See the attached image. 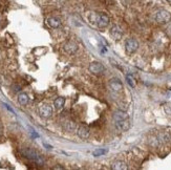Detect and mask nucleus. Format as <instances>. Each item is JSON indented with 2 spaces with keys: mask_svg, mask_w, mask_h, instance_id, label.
I'll use <instances>...</instances> for the list:
<instances>
[{
  "mask_svg": "<svg viewBox=\"0 0 171 170\" xmlns=\"http://www.w3.org/2000/svg\"><path fill=\"white\" fill-rule=\"evenodd\" d=\"M46 22L52 28H58L61 25V20L58 17H49Z\"/></svg>",
  "mask_w": 171,
  "mask_h": 170,
  "instance_id": "obj_12",
  "label": "nucleus"
},
{
  "mask_svg": "<svg viewBox=\"0 0 171 170\" xmlns=\"http://www.w3.org/2000/svg\"><path fill=\"white\" fill-rule=\"evenodd\" d=\"M154 20L160 24L168 23L171 20V14L166 9H160L154 14Z\"/></svg>",
  "mask_w": 171,
  "mask_h": 170,
  "instance_id": "obj_2",
  "label": "nucleus"
},
{
  "mask_svg": "<svg viewBox=\"0 0 171 170\" xmlns=\"http://www.w3.org/2000/svg\"><path fill=\"white\" fill-rule=\"evenodd\" d=\"M21 153H22V156L24 157H26V159H29L30 161H33V162L37 163L38 165H43V164H44V160H43V157L40 156L36 150L32 149V148H27V147L22 148V149H21Z\"/></svg>",
  "mask_w": 171,
  "mask_h": 170,
  "instance_id": "obj_1",
  "label": "nucleus"
},
{
  "mask_svg": "<svg viewBox=\"0 0 171 170\" xmlns=\"http://www.w3.org/2000/svg\"><path fill=\"white\" fill-rule=\"evenodd\" d=\"M63 128L67 132H73V131L76 130L77 125H76V123H74V121H73V120H68V121H66L64 123Z\"/></svg>",
  "mask_w": 171,
  "mask_h": 170,
  "instance_id": "obj_13",
  "label": "nucleus"
},
{
  "mask_svg": "<svg viewBox=\"0 0 171 170\" xmlns=\"http://www.w3.org/2000/svg\"><path fill=\"white\" fill-rule=\"evenodd\" d=\"M166 33H167V35L169 37H171V22L169 24H168V26H167V28H166Z\"/></svg>",
  "mask_w": 171,
  "mask_h": 170,
  "instance_id": "obj_21",
  "label": "nucleus"
},
{
  "mask_svg": "<svg viewBox=\"0 0 171 170\" xmlns=\"http://www.w3.org/2000/svg\"><path fill=\"white\" fill-rule=\"evenodd\" d=\"M128 167L125 164V162H123V161H120L118 160L116 162H113V166H111V169L113 170H126Z\"/></svg>",
  "mask_w": 171,
  "mask_h": 170,
  "instance_id": "obj_14",
  "label": "nucleus"
},
{
  "mask_svg": "<svg viewBox=\"0 0 171 170\" xmlns=\"http://www.w3.org/2000/svg\"><path fill=\"white\" fill-rule=\"evenodd\" d=\"M39 115L44 119L51 118L52 115V106H49L48 104H43V105H41V106H40V108H39Z\"/></svg>",
  "mask_w": 171,
  "mask_h": 170,
  "instance_id": "obj_7",
  "label": "nucleus"
},
{
  "mask_svg": "<svg viewBox=\"0 0 171 170\" xmlns=\"http://www.w3.org/2000/svg\"><path fill=\"white\" fill-rule=\"evenodd\" d=\"M116 128L119 131H127L130 128V121L129 118L125 120H120V121H116Z\"/></svg>",
  "mask_w": 171,
  "mask_h": 170,
  "instance_id": "obj_9",
  "label": "nucleus"
},
{
  "mask_svg": "<svg viewBox=\"0 0 171 170\" xmlns=\"http://www.w3.org/2000/svg\"><path fill=\"white\" fill-rule=\"evenodd\" d=\"M129 116L127 115L126 111H123V110H118V111L114 112L113 115V120L114 122L116 121H120V120H125V119H128Z\"/></svg>",
  "mask_w": 171,
  "mask_h": 170,
  "instance_id": "obj_16",
  "label": "nucleus"
},
{
  "mask_svg": "<svg viewBox=\"0 0 171 170\" xmlns=\"http://www.w3.org/2000/svg\"><path fill=\"white\" fill-rule=\"evenodd\" d=\"M157 139L160 141V143H167L170 140V135L168 132H160L157 134Z\"/></svg>",
  "mask_w": 171,
  "mask_h": 170,
  "instance_id": "obj_18",
  "label": "nucleus"
},
{
  "mask_svg": "<svg viewBox=\"0 0 171 170\" xmlns=\"http://www.w3.org/2000/svg\"><path fill=\"white\" fill-rule=\"evenodd\" d=\"M29 101H30V98H29V94H25V93H20L18 94V102H19L20 105L22 106H25L29 104Z\"/></svg>",
  "mask_w": 171,
  "mask_h": 170,
  "instance_id": "obj_15",
  "label": "nucleus"
},
{
  "mask_svg": "<svg viewBox=\"0 0 171 170\" xmlns=\"http://www.w3.org/2000/svg\"><path fill=\"white\" fill-rule=\"evenodd\" d=\"M89 71L92 72L94 75H102L105 71V67L104 65L100 62H94L89 65Z\"/></svg>",
  "mask_w": 171,
  "mask_h": 170,
  "instance_id": "obj_5",
  "label": "nucleus"
},
{
  "mask_svg": "<svg viewBox=\"0 0 171 170\" xmlns=\"http://www.w3.org/2000/svg\"><path fill=\"white\" fill-rule=\"evenodd\" d=\"M52 169H55V170L56 169H64V167H62V166H55Z\"/></svg>",
  "mask_w": 171,
  "mask_h": 170,
  "instance_id": "obj_22",
  "label": "nucleus"
},
{
  "mask_svg": "<svg viewBox=\"0 0 171 170\" xmlns=\"http://www.w3.org/2000/svg\"><path fill=\"white\" fill-rule=\"evenodd\" d=\"M1 133H2V129H1V127H0V135H1Z\"/></svg>",
  "mask_w": 171,
  "mask_h": 170,
  "instance_id": "obj_23",
  "label": "nucleus"
},
{
  "mask_svg": "<svg viewBox=\"0 0 171 170\" xmlns=\"http://www.w3.org/2000/svg\"><path fill=\"white\" fill-rule=\"evenodd\" d=\"M94 22L100 28H104L108 26V24H109L110 22V19L105 13H99L98 15H96V19L94 20Z\"/></svg>",
  "mask_w": 171,
  "mask_h": 170,
  "instance_id": "obj_3",
  "label": "nucleus"
},
{
  "mask_svg": "<svg viewBox=\"0 0 171 170\" xmlns=\"http://www.w3.org/2000/svg\"><path fill=\"white\" fill-rule=\"evenodd\" d=\"M105 152H106V150H97V151H95V152H94V156H101V154H104Z\"/></svg>",
  "mask_w": 171,
  "mask_h": 170,
  "instance_id": "obj_20",
  "label": "nucleus"
},
{
  "mask_svg": "<svg viewBox=\"0 0 171 170\" xmlns=\"http://www.w3.org/2000/svg\"><path fill=\"white\" fill-rule=\"evenodd\" d=\"M110 36L116 40H120L123 37V30L119 25H113L110 30Z\"/></svg>",
  "mask_w": 171,
  "mask_h": 170,
  "instance_id": "obj_10",
  "label": "nucleus"
},
{
  "mask_svg": "<svg viewBox=\"0 0 171 170\" xmlns=\"http://www.w3.org/2000/svg\"><path fill=\"white\" fill-rule=\"evenodd\" d=\"M77 134L78 137L81 139H88L89 135H91V130H89V127L86 125H80L79 127L77 128Z\"/></svg>",
  "mask_w": 171,
  "mask_h": 170,
  "instance_id": "obj_8",
  "label": "nucleus"
},
{
  "mask_svg": "<svg viewBox=\"0 0 171 170\" xmlns=\"http://www.w3.org/2000/svg\"><path fill=\"white\" fill-rule=\"evenodd\" d=\"M64 104H65V98L63 97H59L57 98L55 101H54V106L56 109H62L64 107Z\"/></svg>",
  "mask_w": 171,
  "mask_h": 170,
  "instance_id": "obj_17",
  "label": "nucleus"
},
{
  "mask_svg": "<svg viewBox=\"0 0 171 170\" xmlns=\"http://www.w3.org/2000/svg\"><path fill=\"white\" fill-rule=\"evenodd\" d=\"M109 86H110L111 89H113V91H116V93H120V91H122L123 88H124L122 81H121L119 78H113V79H110Z\"/></svg>",
  "mask_w": 171,
  "mask_h": 170,
  "instance_id": "obj_6",
  "label": "nucleus"
},
{
  "mask_svg": "<svg viewBox=\"0 0 171 170\" xmlns=\"http://www.w3.org/2000/svg\"><path fill=\"white\" fill-rule=\"evenodd\" d=\"M126 81H127V83L129 84V86H131L132 88H135V78L132 77L131 75H127L126 76Z\"/></svg>",
  "mask_w": 171,
  "mask_h": 170,
  "instance_id": "obj_19",
  "label": "nucleus"
},
{
  "mask_svg": "<svg viewBox=\"0 0 171 170\" xmlns=\"http://www.w3.org/2000/svg\"><path fill=\"white\" fill-rule=\"evenodd\" d=\"M63 48L67 54L73 55V54H74L78 50V45L74 42V41H68V42H66L64 44Z\"/></svg>",
  "mask_w": 171,
  "mask_h": 170,
  "instance_id": "obj_11",
  "label": "nucleus"
},
{
  "mask_svg": "<svg viewBox=\"0 0 171 170\" xmlns=\"http://www.w3.org/2000/svg\"><path fill=\"white\" fill-rule=\"evenodd\" d=\"M139 48V42L133 38H129L125 41V50L127 54L131 55V54L135 53Z\"/></svg>",
  "mask_w": 171,
  "mask_h": 170,
  "instance_id": "obj_4",
  "label": "nucleus"
}]
</instances>
